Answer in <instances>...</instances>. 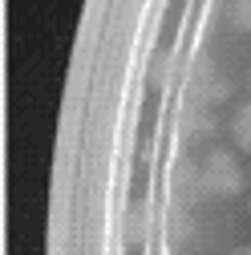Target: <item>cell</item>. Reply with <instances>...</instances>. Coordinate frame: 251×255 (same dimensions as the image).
<instances>
[{
  "mask_svg": "<svg viewBox=\"0 0 251 255\" xmlns=\"http://www.w3.org/2000/svg\"><path fill=\"white\" fill-rule=\"evenodd\" d=\"M243 190V174L231 150H211L203 162V199H231Z\"/></svg>",
  "mask_w": 251,
  "mask_h": 255,
  "instance_id": "obj_1",
  "label": "cell"
},
{
  "mask_svg": "<svg viewBox=\"0 0 251 255\" xmlns=\"http://www.w3.org/2000/svg\"><path fill=\"white\" fill-rule=\"evenodd\" d=\"M227 98H231V85H227V77H219L211 61H207V57H199L195 77H191V106L211 110L215 102H227Z\"/></svg>",
  "mask_w": 251,
  "mask_h": 255,
  "instance_id": "obj_2",
  "label": "cell"
},
{
  "mask_svg": "<svg viewBox=\"0 0 251 255\" xmlns=\"http://www.w3.org/2000/svg\"><path fill=\"white\" fill-rule=\"evenodd\" d=\"M182 126H186V138H211L219 130V118L211 110H203V106H191L186 118H182Z\"/></svg>",
  "mask_w": 251,
  "mask_h": 255,
  "instance_id": "obj_3",
  "label": "cell"
},
{
  "mask_svg": "<svg viewBox=\"0 0 251 255\" xmlns=\"http://www.w3.org/2000/svg\"><path fill=\"white\" fill-rule=\"evenodd\" d=\"M231 134H235V146L243 154H251V102L235 110V122H231Z\"/></svg>",
  "mask_w": 251,
  "mask_h": 255,
  "instance_id": "obj_4",
  "label": "cell"
},
{
  "mask_svg": "<svg viewBox=\"0 0 251 255\" xmlns=\"http://www.w3.org/2000/svg\"><path fill=\"white\" fill-rule=\"evenodd\" d=\"M231 24L243 28V33H251V0H235L231 4Z\"/></svg>",
  "mask_w": 251,
  "mask_h": 255,
  "instance_id": "obj_5",
  "label": "cell"
},
{
  "mask_svg": "<svg viewBox=\"0 0 251 255\" xmlns=\"http://www.w3.org/2000/svg\"><path fill=\"white\" fill-rule=\"evenodd\" d=\"M146 235V211H130V219H126V239L138 243Z\"/></svg>",
  "mask_w": 251,
  "mask_h": 255,
  "instance_id": "obj_6",
  "label": "cell"
},
{
  "mask_svg": "<svg viewBox=\"0 0 251 255\" xmlns=\"http://www.w3.org/2000/svg\"><path fill=\"white\" fill-rule=\"evenodd\" d=\"M170 223H174V227H170V231H174V239H191V235H195L191 215H186V211H174V219H170Z\"/></svg>",
  "mask_w": 251,
  "mask_h": 255,
  "instance_id": "obj_7",
  "label": "cell"
},
{
  "mask_svg": "<svg viewBox=\"0 0 251 255\" xmlns=\"http://www.w3.org/2000/svg\"><path fill=\"white\" fill-rule=\"evenodd\" d=\"M170 73H174V61L162 53L158 61H154V73H150V77H154V85H166V77H170Z\"/></svg>",
  "mask_w": 251,
  "mask_h": 255,
  "instance_id": "obj_8",
  "label": "cell"
},
{
  "mask_svg": "<svg viewBox=\"0 0 251 255\" xmlns=\"http://www.w3.org/2000/svg\"><path fill=\"white\" fill-rule=\"evenodd\" d=\"M231 255H251V247H239V251H231Z\"/></svg>",
  "mask_w": 251,
  "mask_h": 255,
  "instance_id": "obj_9",
  "label": "cell"
},
{
  "mask_svg": "<svg viewBox=\"0 0 251 255\" xmlns=\"http://www.w3.org/2000/svg\"><path fill=\"white\" fill-rule=\"evenodd\" d=\"M247 211H251V203H247Z\"/></svg>",
  "mask_w": 251,
  "mask_h": 255,
  "instance_id": "obj_10",
  "label": "cell"
},
{
  "mask_svg": "<svg viewBox=\"0 0 251 255\" xmlns=\"http://www.w3.org/2000/svg\"><path fill=\"white\" fill-rule=\"evenodd\" d=\"M247 89H251V81H247Z\"/></svg>",
  "mask_w": 251,
  "mask_h": 255,
  "instance_id": "obj_11",
  "label": "cell"
}]
</instances>
